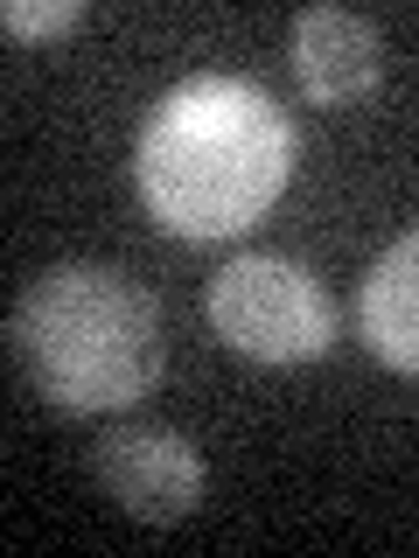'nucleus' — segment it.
Masks as SVG:
<instances>
[{"label":"nucleus","instance_id":"obj_6","mask_svg":"<svg viewBox=\"0 0 419 558\" xmlns=\"http://www.w3.org/2000/svg\"><path fill=\"white\" fill-rule=\"evenodd\" d=\"M357 328L392 371L419 377V231L384 244V258L357 287Z\"/></svg>","mask_w":419,"mask_h":558},{"label":"nucleus","instance_id":"obj_5","mask_svg":"<svg viewBox=\"0 0 419 558\" xmlns=\"http://www.w3.org/2000/svg\"><path fill=\"white\" fill-rule=\"evenodd\" d=\"M294 70L314 105H357L384 70V43L357 8H308L294 22Z\"/></svg>","mask_w":419,"mask_h":558},{"label":"nucleus","instance_id":"obj_4","mask_svg":"<svg viewBox=\"0 0 419 558\" xmlns=\"http://www.w3.org/2000/svg\"><path fill=\"white\" fill-rule=\"evenodd\" d=\"M92 475H98L105 496L140 523L196 517V502L210 488L203 453L168 426H105L98 447H92Z\"/></svg>","mask_w":419,"mask_h":558},{"label":"nucleus","instance_id":"obj_2","mask_svg":"<svg viewBox=\"0 0 419 558\" xmlns=\"http://www.w3.org/2000/svg\"><path fill=\"white\" fill-rule=\"evenodd\" d=\"M8 349L28 391H43L57 412H119L147 398L168 363L154 293L119 266H84V258L35 272L14 293Z\"/></svg>","mask_w":419,"mask_h":558},{"label":"nucleus","instance_id":"obj_1","mask_svg":"<svg viewBox=\"0 0 419 558\" xmlns=\"http://www.w3.org/2000/svg\"><path fill=\"white\" fill-rule=\"evenodd\" d=\"M294 174V126L252 77H189L147 112L133 182L168 238H238L279 203Z\"/></svg>","mask_w":419,"mask_h":558},{"label":"nucleus","instance_id":"obj_3","mask_svg":"<svg viewBox=\"0 0 419 558\" xmlns=\"http://www.w3.org/2000/svg\"><path fill=\"white\" fill-rule=\"evenodd\" d=\"M210 328L252 363H308L336 342V301L308 266L252 252L210 279Z\"/></svg>","mask_w":419,"mask_h":558},{"label":"nucleus","instance_id":"obj_7","mask_svg":"<svg viewBox=\"0 0 419 558\" xmlns=\"http://www.w3.org/2000/svg\"><path fill=\"white\" fill-rule=\"evenodd\" d=\"M84 22V0H8L0 8V28L14 43H49V35H70Z\"/></svg>","mask_w":419,"mask_h":558}]
</instances>
